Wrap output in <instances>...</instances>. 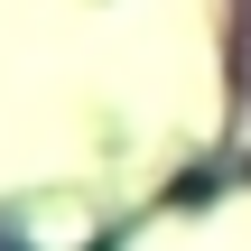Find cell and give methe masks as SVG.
Returning a JSON list of instances; mask_svg holds the SVG:
<instances>
[{
	"instance_id": "1",
	"label": "cell",
	"mask_w": 251,
	"mask_h": 251,
	"mask_svg": "<svg viewBox=\"0 0 251 251\" xmlns=\"http://www.w3.org/2000/svg\"><path fill=\"white\" fill-rule=\"evenodd\" d=\"M0 251H9V242H0Z\"/></svg>"
}]
</instances>
